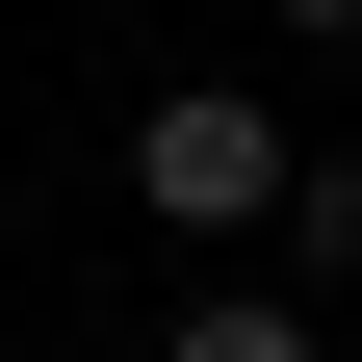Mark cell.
Instances as JSON below:
<instances>
[{
	"label": "cell",
	"mask_w": 362,
	"mask_h": 362,
	"mask_svg": "<svg viewBox=\"0 0 362 362\" xmlns=\"http://www.w3.org/2000/svg\"><path fill=\"white\" fill-rule=\"evenodd\" d=\"M285 181H310V129L259 104V78H156V104H129V207H156L181 259H233V233H285Z\"/></svg>",
	"instance_id": "1"
},
{
	"label": "cell",
	"mask_w": 362,
	"mask_h": 362,
	"mask_svg": "<svg viewBox=\"0 0 362 362\" xmlns=\"http://www.w3.org/2000/svg\"><path fill=\"white\" fill-rule=\"evenodd\" d=\"M156 362H310V310H285V285H181V310H156Z\"/></svg>",
	"instance_id": "2"
},
{
	"label": "cell",
	"mask_w": 362,
	"mask_h": 362,
	"mask_svg": "<svg viewBox=\"0 0 362 362\" xmlns=\"http://www.w3.org/2000/svg\"><path fill=\"white\" fill-rule=\"evenodd\" d=\"M285 259H310V285H362V156H310V181H285Z\"/></svg>",
	"instance_id": "3"
},
{
	"label": "cell",
	"mask_w": 362,
	"mask_h": 362,
	"mask_svg": "<svg viewBox=\"0 0 362 362\" xmlns=\"http://www.w3.org/2000/svg\"><path fill=\"white\" fill-rule=\"evenodd\" d=\"M259 26H285V52H362V0H259Z\"/></svg>",
	"instance_id": "4"
}]
</instances>
